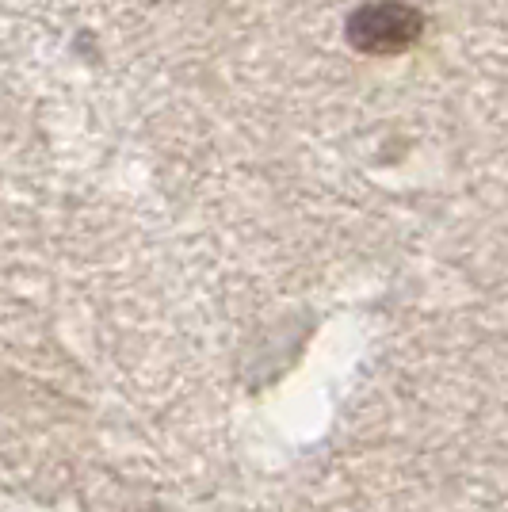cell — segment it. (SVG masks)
I'll return each instance as SVG.
<instances>
[{
  "label": "cell",
  "mask_w": 508,
  "mask_h": 512,
  "mask_svg": "<svg viewBox=\"0 0 508 512\" xmlns=\"http://www.w3.org/2000/svg\"><path fill=\"white\" fill-rule=\"evenodd\" d=\"M352 43L363 54H398L421 35V16L405 4H367L352 16Z\"/></svg>",
  "instance_id": "cell-1"
}]
</instances>
